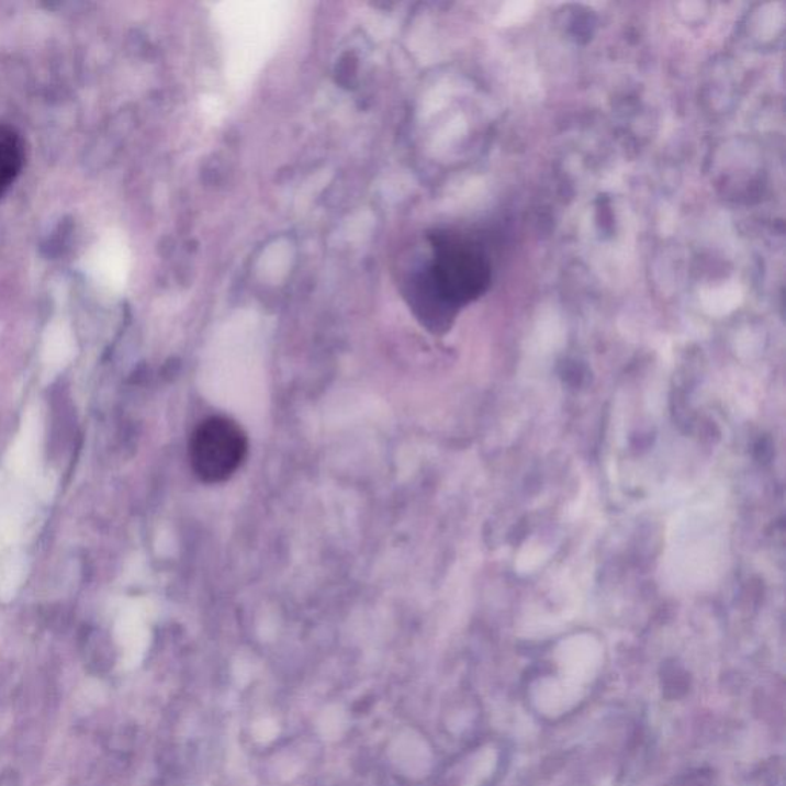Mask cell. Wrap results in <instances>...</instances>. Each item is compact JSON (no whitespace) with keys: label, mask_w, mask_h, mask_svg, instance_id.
Masks as SVG:
<instances>
[{"label":"cell","mask_w":786,"mask_h":786,"mask_svg":"<svg viewBox=\"0 0 786 786\" xmlns=\"http://www.w3.org/2000/svg\"><path fill=\"white\" fill-rule=\"evenodd\" d=\"M246 453L248 438L245 431L226 416L204 419L191 438L192 470L206 484L229 480L245 461Z\"/></svg>","instance_id":"1"},{"label":"cell","mask_w":786,"mask_h":786,"mask_svg":"<svg viewBox=\"0 0 786 786\" xmlns=\"http://www.w3.org/2000/svg\"><path fill=\"white\" fill-rule=\"evenodd\" d=\"M481 266L469 250L457 245H442L438 248L431 283L435 295L445 302H461L480 291Z\"/></svg>","instance_id":"2"},{"label":"cell","mask_w":786,"mask_h":786,"mask_svg":"<svg viewBox=\"0 0 786 786\" xmlns=\"http://www.w3.org/2000/svg\"><path fill=\"white\" fill-rule=\"evenodd\" d=\"M25 164V145L21 134L7 125L0 123V199L7 194L11 184L21 175Z\"/></svg>","instance_id":"3"},{"label":"cell","mask_w":786,"mask_h":786,"mask_svg":"<svg viewBox=\"0 0 786 786\" xmlns=\"http://www.w3.org/2000/svg\"><path fill=\"white\" fill-rule=\"evenodd\" d=\"M681 786H711V776L705 772L689 773L681 782Z\"/></svg>","instance_id":"4"}]
</instances>
